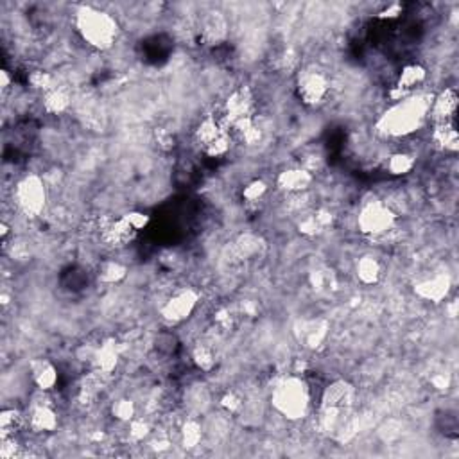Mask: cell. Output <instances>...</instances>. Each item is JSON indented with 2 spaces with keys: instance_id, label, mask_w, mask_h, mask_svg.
<instances>
[{
  "instance_id": "1",
  "label": "cell",
  "mask_w": 459,
  "mask_h": 459,
  "mask_svg": "<svg viewBox=\"0 0 459 459\" xmlns=\"http://www.w3.org/2000/svg\"><path fill=\"white\" fill-rule=\"evenodd\" d=\"M430 102L424 95H409L405 99H400L387 111L380 115L375 128L384 136H408L417 131L429 115Z\"/></svg>"
},
{
  "instance_id": "2",
  "label": "cell",
  "mask_w": 459,
  "mask_h": 459,
  "mask_svg": "<svg viewBox=\"0 0 459 459\" xmlns=\"http://www.w3.org/2000/svg\"><path fill=\"white\" fill-rule=\"evenodd\" d=\"M76 29L90 47L108 51L119 38V24L102 9L83 6L76 13Z\"/></svg>"
},
{
  "instance_id": "3",
  "label": "cell",
  "mask_w": 459,
  "mask_h": 459,
  "mask_svg": "<svg viewBox=\"0 0 459 459\" xmlns=\"http://www.w3.org/2000/svg\"><path fill=\"white\" fill-rule=\"evenodd\" d=\"M271 405L278 414L291 421L302 420L311 408V389L309 384L298 375L284 377L273 387Z\"/></svg>"
},
{
  "instance_id": "4",
  "label": "cell",
  "mask_w": 459,
  "mask_h": 459,
  "mask_svg": "<svg viewBox=\"0 0 459 459\" xmlns=\"http://www.w3.org/2000/svg\"><path fill=\"white\" fill-rule=\"evenodd\" d=\"M353 400H355V387L352 382L344 378H337L328 384L321 393V402H319L321 418L325 424H334L343 414H346L352 409Z\"/></svg>"
},
{
  "instance_id": "5",
  "label": "cell",
  "mask_w": 459,
  "mask_h": 459,
  "mask_svg": "<svg viewBox=\"0 0 459 459\" xmlns=\"http://www.w3.org/2000/svg\"><path fill=\"white\" fill-rule=\"evenodd\" d=\"M194 140L200 145L201 151L210 158L225 156L232 145V138L225 129L223 120H217L212 115L201 120L194 131Z\"/></svg>"
},
{
  "instance_id": "6",
  "label": "cell",
  "mask_w": 459,
  "mask_h": 459,
  "mask_svg": "<svg viewBox=\"0 0 459 459\" xmlns=\"http://www.w3.org/2000/svg\"><path fill=\"white\" fill-rule=\"evenodd\" d=\"M396 223V214L387 203L380 200L370 201L361 209L357 216L359 232L370 237H382Z\"/></svg>"
},
{
  "instance_id": "7",
  "label": "cell",
  "mask_w": 459,
  "mask_h": 459,
  "mask_svg": "<svg viewBox=\"0 0 459 459\" xmlns=\"http://www.w3.org/2000/svg\"><path fill=\"white\" fill-rule=\"evenodd\" d=\"M15 201L27 217H38L47 204L45 182L38 175L24 176L15 188Z\"/></svg>"
},
{
  "instance_id": "8",
  "label": "cell",
  "mask_w": 459,
  "mask_h": 459,
  "mask_svg": "<svg viewBox=\"0 0 459 459\" xmlns=\"http://www.w3.org/2000/svg\"><path fill=\"white\" fill-rule=\"evenodd\" d=\"M298 97L307 106H318L327 99L330 92V83L325 72L316 67H303L296 76Z\"/></svg>"
},
{
  "instance_id": "9",
  "label": "cell",
  "mask_w": 459,
  "mask_h": 459,
  "mask_svg": "<svg viewBox=\"0 0 459 459\" xmlns=\"http://www.w3.org/2000/svg\"><path fill=\"white\" fill-rule=\"evenodd\" d=\"M200 303V293L196 289H182L167 300L160 309V316L166 323L178 325L192 316Z\"/></svg>"
},
{
  "instance_id": "10",
  "label": "cell",
  "mask_w": 459,
  "mask_h": 459,
  "mask_svg": "<svg viewBox=\"0 0 459 459\" xmlns=\"http://www.w3.org/2000/svg\"><path fill=\"white\" fill-rule=\"evenodd\" d=\"M253 110H255V97H253L250 88L241 86L235 92H232L228 99H226L223 124L226 126V124L237 122V120L253 119Z\"/></svg>"
},
{
  "instance_id": "11",
  "label": "cell",
  "mask_w": 459,
  "mask_h": 459,
  "mask_svg": "<svg viewBox=\"0 0 459 459\" xmlns=\"http://www.w3.org/2000/svg\"><path fill=\"white\" fill-rule=\"evenodd\" d=\"M452 287V278L446 273H436L434 277L414 284V294L430 303H442L446 300Z\"/></svg>"
},
{
  "instance_id": "12",
  "label": "cell",
  "mask_w": 459,
  "mask_h": 459,
  "mask_svg": "<svg viewBox=\"0 0 459 459\" xmlns=\"http://www.w3.org/2000/svg\"><path fill=\"white\" fill-rule=\"evenodd\" d=\"M427 79V70L426 67H421L420 63H411L405 65L400 72L398 79H396L395 88L392 90V99L393 101H400L409 95H412V90H417L418 86L424 85Z\"/></svg>"
},
{
  "instance_id": "13",
  "label": "cell",
  "mask_w": 459,
  "mask_h": 459,
  "mask_svg": "<svg viewBox=\"0 0 459 459\" xmlns=\"http://www.w3.org/2000/svg\"><path fill=\"white\" fill-rule=\"evenodd\" d=\"M226 34H228V22L225 15L217 9L207 11L201 22V40L204 45H219L225 42Z\"/></svg>"
},
{
  "instance_id": "14",
  "label": "cell",
  "mask_w": 459,
  "mask_h": 459,
  "mask_svg": "<svg viewBox=\"0 0 459 459\" xmlns=\"http://www.w3.org/2000/svg\"><path fill=\"white\" fill-rule=\"evenodd\" d=\"M458 111V94L454 88L442 90L436 99L430 102L429 113L433 115L434 124L454 122V115Z\"/></svg>"
},
{
  "instance_id": "15",
  "label": "cell",
  "mask_w": 459,
  "mask_h": 459,
  "mask_svg": "<svg viewBox=\"0 0 459 459\" xmlns=\"http://www.w3.org/2000/svg\"><path fill=\"white\" fill-rule=\"evenodd\" d=\"M136 234L138 232L122 216L119 219H115V221H110L102 228V241L110 248H122L131 243L133 239L136 237Z\"/></svg>"
},
{
  "instance_id": "16",
  "label": "cell",
  "mask_w": 459,
  "mask_h": 459,
  "mask_svg": "<svg viewBox=\"0 0 459 459\" xmlns=\"http://www.w3.org/2000/svg\"><path fill=\"white\" fill-rule=\"evenodd\" d=\"M120 359V350L119 344L115 343L113 339L102 341L97 348L92 353V362H94V370L101 371V373H113Z\"/></svg>"
},
{
  "instance_id": "17",
  "label": "cell",
  "mask_w": 459,
  "mask_h": 459,
  "mask_svg": "<svg viewBox=\"0 0 459 459\" xmlns=\"http://www.w3.org/2000/svg\"><path fill=\"white\" fill-rule=\"evenodd\" d=\"M31 377L40 392H52L58 384V370L49 359H36L31 362Z\"/></svg>"
},
{
  "instance_id": "18",
  "label": "cell",
  "mask_w": 459,
  "mask_h": 459,
  "mask_svg": "<svg viewBox=\"0 0 459 459\" xmlns=\"http://www.w3.org/2000/svg\"><path fill=\"white\" fill-rule=\"evenodd\" d=\"M277 185L280 191L291 192H303L312 185V175L307 169H287L282 170L277 178Z\"/></svg>"
},
{
  "instance_id": "19",
  "label": "cell",
  "mask_w": 459,
  "mask_h": 459,
  "mask_svg": "<svg viewBox=\"0 0 459 459\" xmlns=\"http://www.w3.org/2000/svg\"><path fill=\"white\" fill-rule=\"evenodd\" d=\"M29 424L36 433H52L58 427V414L51 405L38 404L31 409Z\"/></svg>"
},
{
  "instance_id": "20",
  "label": "cell",
  "mask_w": 459,
  "mask_h": 459,
  "mask_svg": "<svg viewBox=\"0 0 459 459\" xmlns=\"http://www.w3.org/2000/svg\"><path fill=\"white\" fill-rule=\"evenodd\" d=\"M433 140L434 144L438 145L443 151H451L456 153L459 149V135L456 129L454 122L449 124H434L433 131Z\"/></svg>"
},
{
  "instance_id": "21",
  "label": "cell",
  "mask_w": 459,
  "mask_h": 459,
  "mask_svg": "<svg viewBox=\"0 0 459 459\" xmlns=\"http://www.w3.org/2000/svg\"><path fill=\"white\" fill-rule=\"evenodd\" d=\"M355 275H357L361 284L373 285L380 280L382 268H380V262H378L375 257L364 255L357 260V264H355Z\"/></svg>"
},
{
  "instance_id": "22",
  "label": "cell",
  "mask_w": 459,
  "mask_h": 459,
  "mask_svg": "<svg viewBox=\"0 0 459 459\" xmlns=\"http://www.w3.org/2000/svg\"><path fill=\"white\" fill-rule=\"evenodd\" d=\"M328 336L327 321H311L303 325L302 341L309 350H318L325 343Z\"/></svg>"
},
{
  "instance_id": "23",
  "label": "cell",
  "mask_w": 459,
  "mask_h": 459,
  "mask_svg": "<svg viewBox=\"0 0 459 459\" xmlns=\"http://www.w3.org/2000/svg\"><path fill=\"white\" fill-rule=\"evenodd\" d=\"M68 104H70V95H68L67 90L60 88V86H54L52 90H49L47 94H43V108L47 113H63Z\"/></svg>"
},
{
  "instance_id": "24",
  "label": "cell",
  "mask_w": 459,
  "mask_h": 459,
  "mask_svg": "<svg viewBox=\"0 0 459 459\" xmlns=\"http://www.w3.org/2000/svg\"><path fill=\"white\" fill-rule=\"evenodd\" d=\"M264 241L257 235H241L235 243V250H237L241 259H257L264 253Z\"/></svg>"
},
{
  "instance_id": "25",
  "label": "cell",
  "mask_w": 459,
  "mask_h": 459,
  "mask_svg": "<svg viewBox=\"0 0 459 459\" xmlns=\"http://www.w3.org/2000/svg\"><path fill=\"white\" fill-rule=\"evenodd\" d=\"M24 426V417L17 409H2L0 412V438L15 436Z\"/></svg>"
},
{
  "instance_id": "26",
  "label": "cell",
  "mask_w": 459,
  "mask_h": 459,
  "mask_svg": "<svg viewBox=\"0 0 459 459\" xmlns=\"http://www.w3.org/2000/svg\"><path fill=\"white\" fill-rule=\"evenodd\" d=\"M97 275L102 284H119V282L126 278L128 269H126L124 264L117 262V260H106V262L101 264Z\"/></svg>"
},
{
  "instance_id": "27",
  "label": "cell",
  "mask_w": 459,
  "mask_h": 459,
  "mask_svg": "<svg viewBox=\"0 0 459 459\" xmlns=\"http://www.w3.org/2000/svg\"><path fill=\"white\" fill-rule=\"evenodd\" d=\"M192 361L203 371H210L216 366V352L209 343H198L192 350Z\"/></svg>"
},
{
  "instance_id": "28",
  "label": "cell",
  "mask_w": 459,
  "mask_h": 459,
  "mask_svg": "<svg viewBox=\"0 0 459 459\" xmlns=\"http://www.w3.org/2000/svg\"><path fill=\"white\" fill-rule=\"evenodd\" d=\"M179 433H182L183 445L187 446V449H196L201 443V440H203V427H201L200 421L192 420V418L183 424Z\"/></svg>"
},
{
  "instance_id": "29",
  "label": "cell",
  "mask_w": 459,
  "mask_h": 459,
  "mask_svg": "<svg viewBox=\"0 0 459 459\" xmlns=\"http://www.w3.org/2000/svg\"><path fill=\"white\" fill-rule=\"evenodd\" d=\"M414 167V158L408 153H395L387 160V170L395 176L409 175Z\"/></svg>"
},
{
  "instance_id": "30",
  "label": "cell",
  "mask_w": 459,
  "mask_h": 459,
  "mask_svg": "<svg viewBox=\"0 0 459 459\" xmlns=\"http://www.w3.org/2000/svg\"><path fill=\"white\" fill-rule=\"evenodd\" d=\"M111 414L119 421H124V424H129L133 418L136 417V408L135 402L129 398H120L117 400L113 405H111Z\"/></svg>"
},
{
  "instance_id": "31",
  "label": "cell",
  "mask_w": 459,
  "mask_h": 459,
  "mask_svg": "<svg viewBox=\"0 0 459 459\" xmlns=\"http://www.w3.org/2000/svg\"><path fill=\"white\" fill-rule=\"evenodd\" d=\"M29 85L33 86L34 90H40L43 94H47L49 90L54 88V77L51 76L45 70H33L29 74Z\"/></svg>"
},
{
  "instance_id": "32",
  "label": "cell",
  "mask_w": 459,
  "mask_h": 459,
  "mask_svg": "<svg viewBox=\"0 0 459 459\" xmlns=\"http://www.w3.org/2000/svg\"><path fill=\"white\" fill-rule=\"evenodd\" d=\"M268 192V185L262 179H255V182H251L250 185H246L243 191V198L248 201V203H255V201H260L264 198V194Z\"/></svg>"
},
{
  "instance_id": "33",
  "label": "cell",
  "mask_w": 459,
  "mask_h": 459,
  "mask_svg": "<svg viewBox=\"0 0 459 459\" xmlns=\"http://www.w3.org/2000/svg\"><path fill=\"white\" fill-rule=\"evenodd\" d=\"M153 136H154V142H156L158 149H162V151H166V153H169V151H172V149L176 147V136L172 135L169 129L156 128L154 129Z\"/></svg>"
},
{
  "instance_id": "34",
  "label": "cell",
  "mask_w": 459,
  "mask_h": 459,
  "mask_svg": "<svg viewBox=\"0 0 459 459\" xmlns=\"http://www.w3.org/2000/svg\"><path fill=\"white\" fill-rule=\"evenodd\" d=\"M147 434H149L147 421L136 417L129 421V438H131L133 442H142Z\"/></svg>"
},
{
  "instance_id": "35",
  "label": "cell",
  "mask_w": 459,
  "mask_h": 459,
  "mask_svg": "<svg viewBox=\"0 0 459 459\" xmlns=\"http://www.w3.org/2000/svg\"><path fill=\"white\" fill-rule=\"evenodd\" d=\"M298 230H300L303 235H307V237H316V235L323 232V228H321V225L316 221L314 216L305 217V219L298 225Z\"/></svg>"
},
{
  "instance_id": "36",
  "label": "cell",
  "mask_w": 459,
  "mask_h": 459,
  "mask_svg": "<svg viewBox=\"0 0 459 459\" xmlns=\"http://www.w3.org/2000/svg\"><path fill=\"white\" fill-rule=\"evenodd\" d=\"M0 458L2 459H15V456H18V445L15 442V436H9V438H0Z\"/></svg>"
},
{
  "instance_id": "37",
  "label": "cell",
  "mask_w": 459,
  "mask_h": 459,
  "mask_svg": "<svg viewBox=\"0 0 459 459\" xmlns=\"http://www.w3.org/2000/svg\"><path fill=\"white\" fill-rule=\"evenodd\" d=\"M221 405L228 412H237V411H241V408H243V398H241L237 393L230 392L221 398Z\"/></svg>"
},
{
  "instance_id": "38",
  "label": "cell",
  "mask_w": 459,
  "mask_h": 459,
  "mask_svg": "<svg viewBox=\"0 0 459 459\" xmlns=\"http://www.w3.org/2000/svg\"><path fill=\"white\" fill-rule=\"evenodd\" d=\"M124 217L128 219V223L136 230V232L144 230L145 226L149 225V221H151L147 214H144V212H128V214H124Z\"/></svg>"
},
{
  "instance_id": "39",
  "label": "cell",
  "mask_w": 459,
  "mask_h": 459,
  "mask_svg": "<svg viewBox=\"0 0 459 459\" xmlns=\"http://www.w3.org/2000/svg\"><path fill=\"white\" fill-rule=\"evenodd\" d=\"M430 384H433L436 389L443 392V389H449V386H451V378H449V375L445 373H436L433 378H430Z\"/></svg>"
},
{
  "instance_id": "40",
  "label": "cell",
  "mask_w": 459,
  "mask_h": 459,
  "mask_svg": "<svg viewBox=\"0 0 459 459\" xmlns=\"http://www.w3.org/2000/svg\"><path fill=\"white\" fill-rule=\"evenodd\" d=\"M312 216L316 217V221H318L319 225H321V228H323V230L327 228V226H330L332 221H334V216H332L330 210L321 209V210H318V212H316V214H312Z\"/></svg>"
},
{
  "instance_id": "41",
  "label": "cell",
  "mask_w": 459,
  "mask_h": 459,
  "mask_svg": "<svg viewBox=\"0 0 459 459\" xmlns=\"http://www.w3.org/2000/svg\"><path fill=\"white\" fill-rule=\"evenodd\" d=\"M216 321L221 325V327H230V325H232V314H230L228 309H221V311H217Z\"/></svg>"
},
{
  "instance_id": "42",
  "label": "cell",
  "mask_w": 459,
  "mask_h": 459,
  "mask_svg": "<svg viewBox=\"0 0 459 459\" xmlns=\"http://www.w3.org/2000/svg\"><path fill=\"white\" fill-rule=\"evenodd\" d=\"M400 4H393L389 6V8H386L384 11H380L378 13V18H382V20H386V18H396L400 15Z\"/></svg>"
},
{
  "instance_id": "43",
  "label": "cell",
  "mask_w": 459,
  "mask_h": 459,
  "mask_svg": "<svg viewBox=\"0 0 459 459\" xmlns=\"http://www.w3.org/2000/svg\"><path fill=\"white\" fill-rule=\"evenodd\" d=\"M311 282L314 285V289H321L325 285V275L321 271H314L311 275Z\"/></svg>"
},
{
  "instance_id": "44",
  "label": "cell",
  "mask_w": 459,
  "mask_h": 459,
  "mask_svg": "<svg viewBox=\"0 0 459 459\" xmlns=\"http://www.w3.org/2000/svg\"><path fill=\"white\" fill-rule=\"evenodd\" d=\"M9 85H11V76H9L8 70H0V88L8 90Z\"/></svg>"
}]
</instances>
